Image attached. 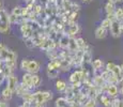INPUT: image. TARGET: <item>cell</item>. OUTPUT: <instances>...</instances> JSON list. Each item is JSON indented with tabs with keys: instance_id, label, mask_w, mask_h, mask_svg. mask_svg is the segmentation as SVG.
Masks as SVG:
<instances>
[{
	"instance_id": "obj_5",
	"label": "cell",
	"mask_w": 123,
	"mask_h": 107,
	"mask_svg": "<svg viewBox=\"0 0 123 107\" xmlns=\"http://www.w3.org/2000/svg\"><path fill=\"white\" fill-rule=\"evenodd\" d=\"M6 87L14 92L15 91V89H16V87H17V85H18L17 76L14 75V74H11L9 77H6Z\"/></svg>"
},
{
	"instance_id": "obj_24",
	"label": "cell",
	"mask_w": 123,
	"mask_h": 107,
	"mask_svg": "<svg viewBox=\"0 0 123 107\" xmlns=\"http://www.w3.org/2000/svg\"><path fill=\"white\" fill-rule=\"evenodd\" d=\"M115 18L119 21H123V8L116 9L115 11Z\"/></svg>"
},
{
	"instance_id": "obj_39",
	"label": "cell",
	"mask_w": 123,
	"mask_h": 107,
	"mask_svg": "<svg viewBox=\"0 0 123 107\" xmlns=\"http://www.w3.org/2000/svg\"><path fill=\"white\" fill-rule=\"evenodd\" d=\"M121 94L123 95V86H122V88H121Z\"/></svg>"
},
{
	"instance_id": "obj_13",
	"label": "cell",
	"mask_w": 123,
	"mask_h": 107,
	"mask_svg": "<svg viewBox=\"0 0 123 107\" xmlns=\"http://www.w3.org/2000/svg\"><path fill=\"white\" fill-rule=\"evenodd\" d=\"M106 35H107V29L103 28L102 26L96 28L95 30V38L98 40H102V39H105Z\"/></svg>"
},
{
	"instance_id": "obj_19",
	"label": "cell",
	"mask_w": 123,
	"mask_h": 107,
	"mask_svg": "<svg viewBox=\"0 0 123 107\" xmlns=\"http://www.w3.org/2000/svg\"><path fill=\"white\" fill-rule=\"evenodd\" d=\"M67 86H68V84L63 79H58L56 82V89H57V91H59V92L64 91L65 88H67Z\"/></svg>"
},
{
	"instance_id": "obj_29",
	"label": "cell",
	"mask_w": 123,
	"mask_h": 107,
	"mask_svg": "<svg viewBox=\"0 0 123 107\" xmlns=\"http://www.w3.org/2000/svg\"><path fill=\"white\" fill-rule=\"evenodd\" d=\"M44 97H45V101H46V103H47V102H49L50 100H53L54 93L51 91H44Z\"/></svg>"
},
{
	"instance_id": "obj_22",
	"label": "cell",
	"mask_w": 123,
	"mask_h": 107,
	"mask_svg": "<svg viewBox=\"0 0 123 107\" xmlns=\"http://www.w3.org/2000/svg\"><path fill=\"white\" fill-rule=\"evenodd\" d=\"M92 60V55L90 50H84L82 53V63H90Z\"/></svg>"
},
{
	"instance_id": "obj_31",
	"label": "cell",
	"mask_w": 123,
	"mask_h": 107,
	"mask_svg": "<svg viewBox=\"0 0 123 107\" xmlns=\"http://www.w3.org/2000/svg\"><path fill=\"white\" fill-rule=\"evenodd\" d=\"M116 64L113 62H107V64H106V71H108V72H111L112 69L115 68Z\"/></svg>"
},
{
	"instance_id": "obj_30",
	"label": "cell",
	"mask_w": 123,
	"mask_h": 107,
	"mask_svg": "<svg viewBox=\"0 0 123 107\" xmlns=\"http://www.w3.org/2000/svg\"><path fill=\"white\" fill-rule=\"evenodd\" d=\"M28 63H29V59H23L22 62H20V69L23 71H27Z\"/></svg>"
},
{
	"instance_id": "obj_35",
	"label": "cell",
	"mask_w": 123,
	"mask_h": 107,
	"mask_svg": "<svg viewBox=\"0 0 123 107\" xmlns=\"http://www.w3.org/2000/svg\"><path fill=\"white\" fill-rule=\"evenodd\" d=\"M47 1H48L49 3H55V2H57V0H47Z\"/></svg>"
},
{
	"instance_id": "obj_18",
	"label": "cell",
	"mask_w": 123,
	"mask_h": 107,
	"mask_svg": "<svg viewBox=\"0 0 123 107\" xmlns=\"http://www.w3.org/2000/svg\"><path fill=\"white\" fill-rule=\"evenodd\" d=\"M46 73H47V76L50 79H55V78H57L59 76L60 70H58V69H47Z\"/></svg>"
},
{
	"instance_id": "obj_17",
	"label": "cell",
	"mask_w": 123,
	"mask_h": 107,
	"mask_svg": "<svg viewBox=\"0 0 123 107\" xmlns=\"http://www.w3.org/2000/svg\"><path fill=\"white\" fill-rule=\"evenodd\" d=\"M72 104H70L67 101L65 97H58L56 100V107H70Z\"/></svg>"
},
{
	"instance_id": "obj_8",
	"label": "cell",
	"mask_w": 123,
	"mask_h": 107,
	"mask_svg": "<svg viewBox=\"0 0 123 107\" xmlns=\"http://www.w3.org/2000/svg\"><path fill=\"white\" fill-rule=\"evenodd\" d=\"M82 76H84V71L82 70H77L75 72H73L70 76V82L72 84L74 82H82Z\"/></svg>"
},
{
	"instance_id": "obj_10",
	"label": "cell",
	"mask_w": 123,
	"mask_h": 107,
	"mask_svg": "<svg viewBox=\"0 0 123 107\" xmlns=\"http://www.w3.org/2000/svg\"><path fill=\"white\" fill-rule=\"evenodd\" d=\"M118 92H119V89H118L117 85H112V84H108L107 90H106V93L109 97H116L118 95Z\"/></svg>"
},
{
	"instance_id": "obj_9",
	"label": "cell",
	"mask_w": 123,
	"mask_h": 107,
	"mask_svg": "<svg viewBox=\"0 0 123 107\" xmlns=\"http://www.w3.org/2000/svg\"><path fill=\"white\" fill-rule=\"evenodd\" d=\"M78 32H79L78 24H77V23L68 24V37H73V38H74Z\"/></svg>"
},
{
	"instance_id": "obj_6",
	"label": "cell",
	"mask_w": 123,
	"mask_h": 107,
	"mask_svg": "<svg viewBox=\"0 0 123 107\" xmlns=\"http://www.w3.org/2000/svg\"><path fill=\"white\" fill-rule=\"evenodd\" d=\"M40 69H41V65L37 61L35 60H29V63H28L27 66V71L26 72L31 73V74H37L40 72Z\"/></svg>"
},
{
	"instance_id": "obj_26",
	"label": "cell",
	"mask_w": 123,
	"mask_h": 107,
	"mask_svg": "<svg viewBox=\"0 0 123 107\" xmlns=\"http://www.w3.org/2000/svg\"><path fill=\"white\" fill-rule=\"evenodd\" d=\"M25 44H26V46H27L28 48H30V49H32V48H34V47H35V44H34L33 39H32V38L25 39Z\"/></svg>"
},
{
	"instance_id": "obj_23",
	"label": "cell",
	"mask_w": 123,
	"mask_h": 107,
	"mask_svg": "<svg viewBox=\"0 0 123 107\" xmlns=\"http://www.w3.org/2000/svg\"><path fill=\"white\" fill-rule=\"evenodd\" d=\"M102 66H103V61L101 59H95V60L92 61V68H93V70L95 72L100 71L102 69Z\"/></svg>"
},
{
	"instance_id": "obj_15",
	"label": "cell",
	"mask_w": 123,
	"mask_h": 107,
	"mask_svg": "<svg viewBox=\"0 0 123 107\" xmlns=\"http://www.w3.org/2000/svg\"><path fill=\"white\" fill-rule=\"evenodd\" d=\"M98 97H100L101 104L104 107H110V103H111V99H110L108 95H105V94H98ZM96 97V99H98Z\"/></svg>"
},
{
	"instance_id": "obj_34",
	"label": "cell",
	"mask_w": 123,
	"mask_h": 107,
	"mask_svg": "<svg viewBox=\"0 0 123 107\" xmlns=\"http://www.w3.org/2000/svg\"><path fill=\"white\" fill-rule=\"evenodd\" d=\"M25 1H26V3L27 4H33L35 0H25Z\"/></svg>"
},
{
	"instance_id": "obj_33",
	"label": "cell",
	"mask_w": 123,
	"mask_h": 107,
	"mask_svg": "<svg viewBox=\"0 0 123 107\" xmlns=\"http://www.w3.org/2000/svg\"><path fill=\"white\" fill-rule=\"evenodd\" d=\"M32 106H33V105H31V104H29V103H25V102H24L23 105H20L18 107H32Z\"/></svg>"
},
{
	"instance_id": "obj_11",
	"label": "cell",
	"mask_w": 123,
	"mask_h": 107,
	"mask_svg": "<svg viewBox=\"0 0 123 107\" xmlns=\"http://www.w3.org/2000/svg\"><path fill=\"white\" fill-rule=\"evenodd\" d=\"M68 50L71 54H74L78 50V47H77V43H76V39L73 37H70V41H68Z\"/></svg>"
},
{
	"instance_id": "obj_36",
	"label": "cell",
	"mask_w": 123,
	"mask_h": 107,
	"mask_svg": "<svg viewBox=\"0 0 123 107\" xmlns=\"http://www.w3.org/2000/svg\"><path fill=\"white\" fill-rule=\"evenodd\" d=\"M123 0H116V3H122Z\"/></svg>"
},
{
	"instance_id": "obj_16",
	"label": "cell",
	"mask_w": 123,
	"mask_h": 107,
	"mask_svg": "<svg viewBox=\"0 0 123 107\" xmlns=\"http://www.w3.org/2000/svg\"><path fill=\"white\" fill-rule=\"evenodd\" d=\"M28 91H30V90H29V89H27V88H26L24 85L18 84V85H17V87H16V89H15V91H14V93H16V95H17V96L22 97L24 94L27 93Z\"/></svg>"
},
{
	"instance_id": "obj_12",
	"label": "cell",
	"mask_w": 123,
	"mask_h": 107,
	"mask_svg": "<svg viewBox=\"0 0 123 107\" xmlns=\"http://www.w3.org/2000/svg\"><path fill=\"white\" fill-rule=\"evenodd\" d=\"M13 94H14V92L12 91L11 89H9L8 87H6V88H3L2 91H1V99L8 102V101H10V100L12 99Z\"/></svg>"
},
{
	"instance_id": "obj_41",
	"label": "cell",
	"mask_w": 123,
	"mask_h": 107,
	"mask_svg": "<svg viewBox=\"0 0 123 107\" xmlns=\"http://www.w3.org/2000/svg\"><path fill=\"white\" fill-rule=\"evenodd\" d=\"M122 105H123V100H122Z\"/></svg>"
},
{
	"instance_id": "obj_25",
	"label": "cell",
	"mask_w": 123,
	"mask_h": 107,
	"mask_svg": "<svg viewBox=\"0 0 123 107\" xmlns=\"http://www.w3.org/2000/svg\"><path fill=\"white\" fill-rule=\"evenodd\" d=\"M82 107H98V101L95 99H89Z\"/></svg>"
},
{
	"instance_id": "obj_7",
	"label": "cell",
	"mask_w": 123,
	"mask_h": 107,
	"mask_svg": "<svg viewBox=\"0 0 123 107\" xmlns=\"http://www.w3.org/2000/svg\"><path fill=\"white\" fill-rule=\"evenodd\" d=\"M115 11H116V6L115 3L112 2H107L105 6V12L107 14V18L109 19H115Z\"/></svg>"
},
{
	"instance_id": "obj_4",
	"label": "cell",
	"mask_w": 123,
	"mask_h": 107,
	"mask_svg": "<svg viewBox=\"0 0 123 107\" xmlns=\"http://www.w3.org/2000/svg\"><path fill=\"white\" fill-rule=\"evenodd\" d=\"M20 84L24 85L26 88H27V89H29L30 91H31V90H33L34 88H33V85H32V74H31V73L26 72L25 74L23 75Z\"/></svg>"
},
{
	"instance_id": "obj_40",
	"label": "cell",
	"mask_w": 123,
	"mask_h": 107,
	"mask_svg": "<svg viewBox=\"0 0 123 107\" xmlns=\"http://www.w3.org/2000/svg\"><path fill=\"white\" fill-rule=\"evenodd\" d=\"M120 66H121V70H122V73H123V64L122 65H120Z\"/></svg>"
},
{
	"instance_id": "obj_20",
	"label": "cell",
	"mask_w": 123,
	"mask_h": 107,
	"mask_svg": "<svg viewBox=\"0 0 123 107\" xmlns=\"http://www.w3.org/2000/svg\"><path fill=\"white\" fill-rule=\"evenodd\" d=\"M76 43H77V47L80 50H88V44L85 42V40L82 38H78L76 39Z\"/></svg>"
},
{
	"instance_id": "obj_32",
	"label": "cell",
	"mask_w": 123,
	"mask_h": 107,
	"mask_svg": "<svg viewBox=\"0 0 123 107\" xmlns=\"http://www.w3.org/2000/svg\"><path fill=\"white\" fill-rule=\"evenodd\" d=\"M6 80V77H4V75L2 74L1 72H0V86H1L2 84H3V82Z\"/></svg>"
},
{
	"instance_id": "obj_3",
	"label": "cell",
	"mask_w": 123,
	"mask_h": 107,
	"mask_svg": "<svg viewBox=\"0 0 123 107\" xmlns=\"http://www.w3.org/2000/svg\"><path fill=\"white\" fill-rule=\"evenodd\" d=\"M20 32L23 34L24 40L28 39V38H32L33 35V30H32V27L29 25V20H24L22 24H20Z\"/></svg>"
},
{
	"instance_id": "obj_14",
	"label": "cell",
	"mask_w": 123,
	"mask_h": 107,
	"mask_svg": "<svg viewBox=\"0 0 123 107\" xmlns=\"http://www.w3.org/2000/svg\"><path fill=\"white\" fill-rule=\"evenodd\" d=\"M68 41H70V37L68 34H62L60 37V39H59V46L63 49H67L68 45Z\"/></svg>"
},
{
	"instance_id": "obj_2",
	"label": "cell",
	"mask_w": 123,
	"mask_h": 107,
	"mask_svg": "<svg viewBox=\"0 0 123 107\" xmlns=\"http://www.w3.org/2000/svg\"><path fill=\"white\" fill-rule=\"evenodd\" d=\"M109 31L110 34L112 35L113 38H119L122 33L121 30V21H119L118 19H112L111 24H110V27H109Z\"/></svg>"
},
{
	"instance_id": "obj_21",
	"label": "cell",
	"mask_w": 123,
	"mask_h": 107,
	"mask_svg": "<svg viewBox=\"0 0 123 107\" xmlns=\"http://www.w3.org/2000/svg\"><path fill=\"white\" fill-rule=\"evenodd\" d=\"M42 84V78L41 76H39L37 74H32V85H33V88L37 89L39 88Z\"/></svg>"
},
{
	"instance_id": "obj_27",
	"label": "cell",
	"mask_w": 123,
	"mask_h": 107,
	"mask_svg": "<svg viewBox=\"0 0 123 107\" xmlns=\"http://www.w3.org/2000/svg\"><path fill=\"white\" fill-rule=\"evenodd\" d=\"M110 24H111V19H109V18H104L103 20H102V23H101V26L103 28H105V29H109V27H110Z\"/></svg>"
},
{
	"instance_id": "obj_38",
	"label": "cell",
	"mask_w": 123,
	"mask_h": 107,
	"mask_svg": "<svg viewBox=\"0 0 123 107\" xmlns=\"http://www.w3.org/2000/svg\"><path fill=\"white\" fill-rule=\"evenodd\" d=\"M82 1H84V2H90L91 0H82Z\"/></svg>"
},
{
	"instance_id": "obj_37",
	"label": "cell",
	"mask_w": 123,
	"mask_h": 107,
	"mask_svg": "<svg viewBox=\"0 0 123 107\" xmlns=\"http://www.w3.org/2000/svg\"><path fill=\"white\" fill-rule=\"evenodd\" d=\"M2 6H3V4H2V1L0 0V10H2Z\"/></svg>"
},
{
	"instance_id": "obj_28",
	"label": "cell",
	"mask_w": 123,
	"mask_h": 107,
	"mask_svg": "<svg viewBox=\"0 0 123 107\" xmlns=\"http://www.w3.org/2000/svg\"><path fill=\"white\" fill-rule=\"evenodd\" d=\"M22 13H23V6H15L12 11V14L14 16H22Z\"/></svg>"
},
{
	"instance_id": "obj_1",
	"label": "cell",
	"mask_w": 123,
	"mask_h": 107,
	"mask_svg": "<svg viewBox=\"0 0 123 107\" xmlns=\"http://www.w3.org/2000/svg\"><path fill=\"white\" fill-rule=\"evenodd\" d=\"M10 16L6 10H0V33H6L10 29Z\"/></svg>"
}]
</instances>
